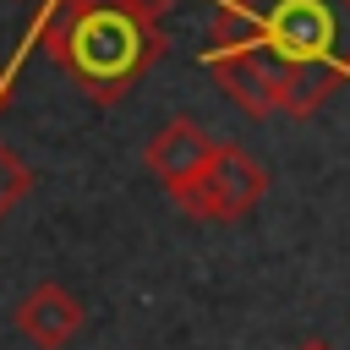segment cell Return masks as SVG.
<instances>
[{
    "instance_id": "ba28073f",
    "label": "cell",
    "mask_w": 350,
    "mask_h": 350,
    "mask_svg": "<svg viewBox=\"0 0 350 350\" xmlns=\"http://www.w3.org/2000/svg\"><path fill=\"white\" fill-rule=\"evenodd\" d=\"M295 350H334V345H328V339H301Z\"/></svg>"
},
{
    "instance_id": "5b68a950",
    "label": "cell",
    "mask_w": 350,
    "mask_h": 350,
    "mask_svg": "<svg viewBox=\"0 0 350 350\" xmlns=\"http://www.w3.org/2000/svg\"><path fill=\"white\" fill-rule=\"evenodd\" d=\"M82 301L66 290V284H55V279H44V284H33L22 301H16V334L27 339V345H38V350H66L71 339H77V328H82Z\"/></svg>"
},
{
    "instance_id": "52a82bcc",
    "label": "cell",
    "mask_w": 350,
    "mask_h": 350,
    "mask_svg": "<svg viewBox=\"0 0 350 350\" xmlns=\"http://www.w3.org/2000/svg\"><path fill=\"white\" fill-rule=\"evenodd\" d=\"M11 77H16V60H11V66H0V104L11 98Z\"/></svg>"
},
{
    "instance_id": "8992f818",
    "label": "cell",
    "mask_w": 350,
    "mask_h": 350,
    "mask_svg": "<svg viewBox=\"0 0 350 350\" xmlns=\"http://www.w3.org/2000/svg\"><path fill=\"white\" fill-rule=\"evenodd\" d=\"M27 186H33V170H27V164H22V159L0 142V219H5L22 197H27Z\"/></svg>"
},
{
    "instance_id": "7a4b0ae2",
    "label": "cell",
    "mask_w": 350,
    "mask_h": 350,
    "mask_svg": "<svg viewBox=\"0 0 350 350\" xmlns=\"http://www.w3.org/2000/svg\"><path fill=\"white\" fill-rule=\"evenodd\" d=\"M224 16L290 71L295 115H312L350 77V0H230Z\"/></svg>"
},
{
    "instance_id": "6da1fadb",
    "label": "cell",
    "mask_w": 350,
    "mask_h": 350,
    "mask_svg": "<svg viewBox=\"0 0 350 350\" xmlns=\"http://www.w3.org/2000/svg\"><path fill=\"white\" fill-rule=\"evenodd\" d=\"M33 38H44V49L98 104H115L159 60L153 11H142L131 0H49Z\"/></svg>"
},
{
    "instance_id": "3957f363",
    "label": "cell",
    "mask_w": 350,
    "mask_h": 350,
    "mask_svg": "<svg viewBox=\"0 0 350 350\" xmlns=\"http://www.w3.org/2000/svg\"><path fill=\"white\" fill-rule=\"evenodd\" d=\"M262 191H268V164L252 159V153L235 148V142H219L213 159L197 170V180H191L186 191H175L170 202H175L186 219L213 224V219H241V213H252V208L262 202Z\"/></svg>"
},
{
    "instance_id": "9c48e42d",
    "label": "cell",
    "mask_w": 350,
    "mask_h": 350,
    "mask_svg": "<svg viewBox=\"0 0 350 350\" xmlns=\"http://www.w3.org/2000/svg\"><path fill=\"white\" fill-rule=\"evenodd\" d=\"M131 5H142V11H153V5H164V0H131Z\"/></svg>"
},
{
    "instance_id": "277c9868",
    "label": "cell",
    "mask_w": 350,
    "mask_h": 350,
    "mask_svg": "<svg viewBox=\"0 0 350 350\" xmlns=\"http://www.w3.org/2000/svg\"><path fill=\"white\" fill-rule=\"evenodd\" d=\"M213 137L191 120V115H175V120H164L159 131H153V142L142 148V164H148V175H159V186L175 197V191H186L191 180H197V170L213 159Z\"/></svg>"
}]
</instances>
